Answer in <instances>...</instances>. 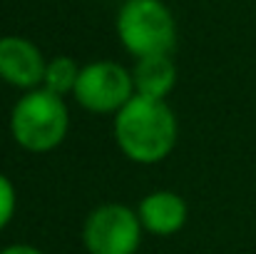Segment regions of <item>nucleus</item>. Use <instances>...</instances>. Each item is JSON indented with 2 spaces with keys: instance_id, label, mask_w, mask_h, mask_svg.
<instances>
[{
  "instance_id": "obj_9",
  "label": "nucleus",
  "mask_w": 256,
  "mask_h": 254,
  "mask_svg": "<svg viewBox=\"0 0 256 254\" xmlns=\"http://www.w3.org/2000/svg\"><path fill=\"white\" fill-rule=\"evenodd\" d=\"M80 65L72 60V58H52L45 68V78H42V87L52 95H60L65 97L68 92H75V85H78V78H80Z\"/></svg>"
},
{
  "instance_id": "obj_1",
  "label": "nucleus",
  "mask_w": 256,
  "mask_h": 254,
  "mask_svg": "<svg viewBox=\"0 0 256 254\" xmlns=\"http://www.w3.org/2000/svg\"><path fill=\"white\" fill-rule=\"evenodd\" d=\"M114 140L127 160L157 165L176 145V117L164 100L134 95L114 115Z\"/></svg>"
},
{
  "instance_id": "obj_6",
  "label": "nucleus",
  "mask_w": 256,
  "mask_h": 254,
  "mask_svg": "<svg viewBox=\"0 0 256 254\" xmlns=\"http://www.w3.org/2000/svg\"><path fill=\"white\" fill-rule=\"evenodd\" d=\"M45 58L35 43L20 35L0 38V80L12 87L35 90L45 78Z\"/></svg>"
},
{
  "instance_id": "obj_8",
  "label": "nucleus",
  "mask_w": 256,
  "mask_h": 254,
  "mask_svg": "<svg viewBox=\"0 0 256 254\" xmlns=\"http://www.w3.org/2000/svg\"><path fill=\"white\" fill-rule=\"evenodd\" d=\"M134 92L154 100H164L176 85V68L170 55H152V58H140L134 70Z\"/></svg>"
},
{
  "instance_id": "obj_11",
  "label": "nucleus",
  "mask_w": 256,
  "mask_h": 254,
  "mask_svg": "<svg viewBox=\"0 0 256 254\" xmlns=\"http://www.w3.org/2000/svg\"><path fill=\"white\" fill-rule=\"evenodd\" d=\"M0 254H45V252H40L38 247H30V244H10Z\"/></svg>"
},
{
  "instance_id": "obj_5",
  "label": "nucleus",
  "mask_w": 256,
  "mask_h": 254,
  "mask_svg": "<svg viewBox=\"0 0 256 254\" xmlns=\"http://www.w3.org/2000/svg\"><path fill=\"white\" fill-rule=\"evenodd\" d=\"M140 214L124 204H102L90 212L82 242L90 254H134L142 242Z\"/></svg>"
},
{
  "instance_id": "obj_4",
  "label": "nucleus",
  "mask_w": 256,
  "mask_h": 254,
  "mask_svg": "<svg viewBox=\"0 0 256 254\" xmlns=\"http://www.w3.org/2000/svg\"><path fill=\"white\" fill-rule=\"evenodd\" d=\"M72 95L80 107L94 115H110V112L117 115L137 92L130 70H124L120 63L112 60H97L80 70Z\"/></svg>"
},
{
  "instance_id": "obj_7",
  "label": "nucleus",
  "mask_w": 256,
  "mask_h": 254,
  "mask_svg": "<svg viewBox=\"0 0 256 254\" xmlns=\"http://www.w3.org/2000/svg\"><path fill=\"white\" fill-rule=\"evenodd\" d=\"M186 202L170 189H160L147 194L140 202V222L147 232L160 234V237H170L176 234L184 224H186Z\"/></svg>"
},
{
  "instance_id": "obj_2",
  "label": "nucleus",
  "mask_w": 256,
  "mask_h": 254,
  "mask_svg": "<svg viewBox=\"0 0 256 254\" xmlns=\"http://www.w3.org/2000/svg\"><path fill=\"white\" fill-rule=\"evenodd\" d=\"M68 127L70 112L65 100L45 87L28 90L10 112V132L15 142L35 155L55 150L65 140Z\"/></svg>"
},
{
  "instance_id": "obj_10",
  "label": "nucleus",
  "mask_w": 256,
  "mask_h": 254,
  "mask_svg": "<svg viewBox=\"0 0 256 254\" xmlns=\"http://www.w3.org/2000/svg\"><path fill=\"white\" fill-rule=\"evenodd\" d=\"M15 204H18L15 187L5 174H0V229H5L10 224V219L15 214Z\"/></svg>"
},
{
  "instance_id": "obj_3",
  "label": "nucleus",
  "mask_w": 256,
  "mask_h": 254,
  "mask_svg": "<svg viewBox=\"0 0 256 254\" xmlns=\"http://www.w3.org/2000/svg\"><path fill=\"white\" fill-rule=\"evenodd\" d=\"M117 38L137 60L170 55L176 45V23L162 0H127L117 13Z\"/></svg>"
}]
</instances>
